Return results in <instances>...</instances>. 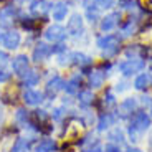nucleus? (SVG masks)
Here are the masks:
<instances>
[{"mask_svg": "<svg viewBox=\"0 0 152 152\" xmlns=\"http://www.w3.org/2000/svg\"><path fill=\"white\" fill-rule=\"evenodd\" d=\"M144 66H145V63L142 60H139V58H131V60H126L124 63L119 65V71H121L124 76H129V75L139 73Z\"/></svg>", "mask_w": 152, "mask_h": 152, "instance_id": "obj_1", "label": "nucleus"}, {"mask_svg": "<svg viewBox=\"0 0 152 152\" xmlns=\"http://www.w3.org/2000/svg\"><path fill=\"white\" fill-rule=\"evenodd\" d=\"M98 46L101 50H104L107 55L116 53L118 46H119V37H116V35H106V37L98 38Z\"/></svg>", "mask_w": 152, "mask_h": 152, "instance_id": "obj_2", "label": "nucleus"}, {"mask_svg": "<svg viewBox=\"0 0 152 152\" xmlns=\"http://www.w3.org/2000/svg\"><path fill=\"white\" fill-rule=\"evenodd\" d=\"M149 126H151V118L145 113H137L132 119L129 132H131V136L134 132H144L145 129H149Z\"/></svg>", "mask_w": 152, "mask_h": 152, "instance_id": "obj_3", "label": "nucleus"}, {"mask_svg": "<svg viewBox=\"0 0 152 152\" xmlns=\"http://www.w3.org/2000/svg\"><path fill=\"white\" fill-rule=\"evenodd\" d=\"M71 63H75V65H80V66H88L89 63H91V58L86 56V55L83 53H68L66 56H61L60 58V65H71Z\"/></svg>", "mask_w": 152, "mask_h": 152, "instance_id": "obj_4", "label": "nucleus"}, {"mask_svg": "<svg viewBox=\"0 0 152 152\" xmlns=\"http://www.w3.org/2000/svg\"><path fill=\"white\" fill-rule=\"evenodd\" d=\"M20 40H22V37H20L18 31H2V35H0V43L7 50L18 48Z\"/></svg>", "mask_w": 152, "mask_h": 152, "instance_id": "obj_5", "label": "nucleus"}, {"mask_svg": "<svg viewBox=\"0 0 152 152\" xmlns=\"http://www.w3.org/2000/svg\"><path fill=\"white\" fill-rule=\"evenodd\" d=\"M45 38L48 42H63L66 38V28H63L61 25H50L45 30Z\"/></svg>", "mask_w": 152, "mask_h": 152, "instance_id": "obj_6", "label": "nucleus"}, {"mask_svg": "<svg viewBox=\"0 0 152 152\" xmlns=\"http://www.w3.org/2000/svg\"><path fill=\"white\" fill-rule=\"evenodd\" d=\"M84 30L83 27V17L78 15V13H75V15L69 18L68 25H66V31H68L69 35H73V37H78V35H81Z\"/></svg>", "mask_w": 152, "mask_h": 152, "instance_id": "obj_7", "label": "nucleus"}, {"mask_svg": "<svg viewBox=\"0 0 152 152\" xmlns=\"http://www.w3.org/2000/svg\"><path fill=\"white\" fill-rule=\"evenodd\" d=\"M53 55V48L50 45H46V43H40V45H37L35 46V50H33V60L35 61H45L46 58H50Z\"/></svg>", "mask_w": 152, "mask_h": 152, "instance_id": "obj_8", "label": "nucleus"}, {"mask_svg": "<svg viewBox=\"0 0 152 152\" xmlns=\"http://www.w3.org/2000/svg\"><path fill=\"white\" fill-rule=\"evenodd\" d=\"M23 101H25L27 106H38L43 101V94L35 91V89H27V91L23 93Z\"/></svg>", "mask_w": 152, "mask_h": 152, "instance_id": "obj_9", "label": "nucleus"}, {"mask_svg": "<svg viewBox=\"0 0 152 152\" xmlns=\"http://www.w3.org/2000/svg\"><path fill=\"white\" fill-rule=\"evenodd\" d=\"M12 68H13V71H15L17 75H23V73L28 69V58H27V55H18V56L13 58V61H12Z\"/></svg>", "mask_w": 152, "mask_h": 152, "instance_id": "obj_10", "label": "nucleus"}, {"mask_svg": "<svg viewBox=\"0 0 152 152\" xmlns=\"http://www.w3.org/2000/svg\"><path fill=\"white\" fill-rule=\"evenodd\" d=\"M119 18H121V15H119L118 12H114V13L106 15L103 20H101V30H103V31H111L113 28H116Z\"/></svg>", "mask_w": 152, "mask_h": 152, "instance_id": "obj_11", "label": "nucleus"}, {"mask_svg": "<svg viewBox=\"0 0 152 152\" xmlns=\"http://www.w3.org/2000/svg\"><path fill=\"white\" fill-rule=\"evenodd\" d=\"M151 86H152V75L151 73H142V75H139L134 80V88L139 89V91H144V89H147Z\"/></svg>", "mask_w": 152, "mask_h": 152, "instance_id": "obj_12", "label": "nucleus"}, {"mask_svg": "<svg viewBox=\"0 0 152 152\" xmlns=\"http://www.w3.org/2000/svg\"><path fill=\"white\" fill-rule=\"evenodd\" d=\"M137 107V101L136 98H127L124 99L121 103V106H119V113H121V116H129V114H132V111Z\"/></svg>", "mask_w": 152, "mask_h": 152, "instance_id": "obj_13", "label": "nucleus"}, {"mask_svg": "<svg viewBox=\"0 0 152 152\" xmlns=\"http://www.w3.org/2000/svg\"><path fill=\"white\" fill-rule=\"evenodd\" d=\"M22 76H23V84L25 86H37L40 83V75L33 69H27Z\"/></svg>", "mask_w": 152, "mask_h": 152, "instance_id": "obj_14", "label": "nucleus"}, {"mask_svg": "<svg viewBox=\"0 0 152 152\" xmlns=\"http://www.w3.org/2000/svg\"><path fill=\"white\" fill-rule=\"evenodd\" d=\"M63 88H65V81L61 80L60 76H53V78L48 81V84H46V91H48L50 94H55L56 91H60Z\"/></svg>", "mask_w": 152, "mask_h": 152, "instance_id": "obj_15", "label": "nucleus"}, {"mask_svg": "<svg viewBox=\"0 0 152 152\" xmlns=\"http://www.w3.org/2000/svg\"><path fill=\"white\" fill-rule=\"evenodd\" d=\"M66 13H68V7L65 4H56L53 8H51V15H53V20L56 22H61V20L66 18Z\"/></svg>", "mask_w": 152, "mask_h": 152, "instance_id": "obj_16", "label": "nucleus"}, {"mask_svg": "<svg viewBox=\"0 0 152 152\" xmlns=\"http://www.w3.org/2000/svg\"><path fill=\"white\" fill-rule=\"evenodd\" d=\"M103 83H104V73L103 71L91 73V76H89V84H91L93 88H101Z\"/></svg>", "mask_w": 152, "mask_h": 152, "instance_id": "obj_17", "label": "nucleus"}, {"mask_svg": "<svg viewBox=\"0 0 152 152\" xmlns=\"http://www.w3.org/2000/svg\"><path fill=\"white\" fill-rule=\"evenodd\" d=\"M53 149H55V142L51 139H43L40 144H37L35 152H53Z\"/></svg>", "mask_w": 152, "mask_h": 152, "instance_id": "obj_18", "label": "nucleus"}, {"mask_svg": "<svg viewBox=\"0 0 152 152\" xmlns=\"http://www.w3.org/2000/svg\"><path fill=\"white\" fill-rule=\"evenodd\" d=\"M113 122H114V118L111 116V114H103V116L99 118V122H98V129H99V131H104V129H107L109 126H113Z\"/></svg>", "mask_w": 152, "mask_h": 152, "instance_id": "obj_19", "label": "nucleus"}, {"mask_svg": "<svg viewBox=\"0 0 152 152\" xmlns=\"http://www.w3.org/2000/svg\"><path fill=\"white\" fill-rule=\"evenodd\" d=\"M78 99H80V103L84 104V106H88V104L93 103V93L91 91H81L80 96H78Z\"/></svg>", "mask_w": 152, "mask_h": 152, "instance_id": "obj_20", "label": "nucleus"}, {"mask_svg": "<svg viewBox=\"0 0 152 152\" xmlns=\"http://www.w3.org/2000/svg\"><path fill=\"white\" fill-rule=\"evenodd\" d=\"M28 149V144L25 139H18V141L15 142V145L12 147V152H27Z\"/></svg>", "mask_w": 152, "mask_h": 152, "instance_id": "obj_21", "label": "nucleus"}, {"mask_svg": "<svg viewBox=\"0 0 152 152\" xmlns=\"http://www.w3.org/2000/svg\"><path fill=\"white\" fill-rule=\"evenodd\" d=\"M109 139L114 142H122L124 141V134H122V131H119V127H116L109 132Z\"/></svg>", "mask_w": 152, "mask_h": 152, "instance_id": "obj_22", "label": "nucleus"}, {"mask_svg": "<svg viewBox=\"0 0 152 152\" xmlns=\"http://www.w3.org/2000/svg\"><path fill=\"white\" fill-rule=\"evenodd\" d=\"M81 81V80H80ZM80 81H78V78H73V80H69L68 83H65V89L68 93H76V89H78V84H80Z\"/></svg>", "mask_w": 152, "mask_h": 152, "instance_id": "obj_23", "label": "nucleus"}, {"mask_svg": "<svg viewBox=\"0 0 152 152\" xmlns=\"http://www.w3.org/2000/svg\"><path fill=\"white\" fill-rule=\"evenodd\" d=\"M134 30H136V22H132V18H131L129 22L122 27V35H124V37H129V35H132Z\"/></svg>", "mask_w": 152, "mask_h": 152, "instance_id": "obj_24", "label": "nucleus"}, {"mask_svg": "<svg viewBox=\"0 0 152 152\" xmlns=\"http://www.w3.org/2000/svg\"><path fill=\"white\" fill-rule=\"evenodd\" d=\"M86 13H88V18H89V22H96V18H98V7H86Z\"/></svg>", "mask_w": 152, "mask_h": 152, "instance_id": "obj_25", "label": "nucleus"}, {"mask_svg": "<svg viewBox=\"0 0 152 152\" xmlns=\"http://www.w3.org/2000/svg\"><path fill=\"white\" fill-rule=\"evenodd\" d=\"M94 4L98 8H111L114 4V0H94Z\"/></svg>", "mask_w": 152, "mask_h": 152, "instance_id": "obj_26", "label": "nucleus"}, {"mask_svg": "<svg viewBox=\"0 0 152 152\" xmlns=\"http://www.w3.org/2000/svg\"><path fill=\"white\" fill-rule=\"evenodd\" d=\"M8 55L5 53V51H0V68H4V66H7V63H8Z\"/></svg>", "mask_w": 152, "mask_h": 152, "instance_id": "obj_27", "label": "nucleus"}, {"mask_svg": "<svg viewBox=\"0 0 152 152\" xmlns=\"http://www.w3.org/2000/svg\"><path fill=\"white\" fill-rule=\"evenodd\" d=\"M63 116H65V109H63V107H58V109L53 111V118L55 119H61Z\"/></svg>", "mask_w": 152, "mask_h": 152, "instance_id": "obj_28", "label": "nucleus"}, {"mask_svg": "<svg viewBox=\"0 0 152 152\" xmlns=\"http://www.w3.org/2000/svg\"><path fill=\"white\" fill-rule=\"evenodd\" d=\"M104 152H121V149H119V145L107 144L106 147H104Z\"/></svg>", "mask_w": 152, "mask_h": 152, "instance_id": "obj_29", "label": "nucleus"}, {"mask_svg": "<svg viewBox=\"0 0 152 152\" xmlns=\"http://www.w3.org/2000/svg\"><path fill=\"white\" fill-rule=\"evenodd\" d=\"M104 104H107V106H109V104H114V94L113 93H107V94L104 96Z\"/></svg>", "mask_w": 152, "mask_h": 152, "instance_id": "obj_30", "label": "nucleus"}, {"mask_svg": "<svg viewBox=\"0 0 152 152\" xmlns=\"http://www.w3.org/2000/svg\"><path fill=\"white\" fill-rule=\"evenodd\" d=\"M8 78H10V73H7V71H0V83L7 81Z\"/></svg>", "mask_w": 152, "mask_h": 152, "instance_id": "obj_31", "label": "nucleus"}, {"mask_svg": "<svg viewBox=\"0 0 152 152\" xmlns=\"http://www.w3.org/2000/svg\"><path fill=\"white\" fill-rule=\"evenodd\" d=\"M126 88H127V86H126V83H121V84H118V91H124Z\"/></svg>", "mask_w": 152, "mask_h": 152, "instance_id": "obj_32", "label": "nucleus"}, {"mask_svg": "<svg viewBox=\"0 0 152 152\" xmlns=\"http://www.w3.org/2000/svg\"><path fill=\"white\" fill-rule=\"evenodd\" d=\"M127 152H142V151H141V149H129Z\"/></svg>", "mask_w": 152, "mask_h": 152, "instance_id": "obj_33", "label": "nucleus"}, {"mask_svg": "<svg viewBox=\"0 0 152 152\" xmlns=\"http://www.w3.org/2000/svg\"><path fill=\"white\" fill-rule=\"evenodd\" d=\"M89 152H101V147H96L94 151H93V149H91V151H89Z\"/></svg>", "mask_w": 152, "mask_h": 152, "instance_id": "obj_34", "label": "nucleus"}, {"mask_svg": "<svg viewBox=\"0 0 152 152\" xmlns=\"http://www.w3.org/2000/svg\"><path fill=\"white\" fill-rule=\"evenodd\" d=\"M147 5H149V7H152V0H147Z\"/></svg>", "mask_w": 152, "mask_h": 152, "instance_id": "obj_35", "label": "nucleus"}]
</instances>
